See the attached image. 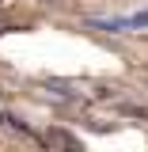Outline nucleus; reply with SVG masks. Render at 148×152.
Instances as JSON below:
<instances>
[{
	"instance_id": "nucleus-1",
	"label": "nucleus",
	"mask_w": 148,
	"mask_h": 152,
	"mask_svg": "<svg viewBox=\"0 0 148 152\" xmlns=\"http://www.w3.org/2000/svg\"><path fill=\"white\" fill-rule=\"evenodd\" d=\"M46 145H69V148H80V137H72V133H61V129H53V133H46Z\"/></svg>"
},
{
	"instance_id": "nucleus-2",
	"label": "nucleus",
	"mask_w": 148,
	"mask_h": 152,
	"mask_svg": "<svg viewBox=\"0 0 148 152\" xmlns=\"http://www.w3.org/2000/svg\"><path fill=\"white\" fill-rule=\"evenodd\" d=\"M114 27H148V12H141V15L125 19V23H114Z\"/></svg>"
},
{
	"instance_id": "nucleus-3",
	"label": "nucleus",
	"mask_w": 148,
	"mask_h": 152,
	"mask_svg": "<svg viewBox=\"0 0 148 152\" xmlns=\"http://www.w3.org/2000/svg\"><path fill=\"white\" fill-rule=\"evenodd\" d=\"M0 31H8V27H0Z\"/></svg>"
}]
</instances>
